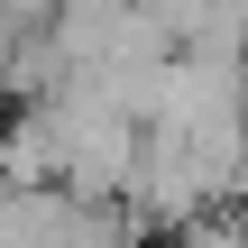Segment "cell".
<instances>
[{
    "mask_svg": "<svg viewBox=\"0 0 248 248\" xmlns=\"http://www.w3.org/2000/svg\"><path fill=\"white\" fill-rule=\"evenodd\" d=\"M55 248H138V230H129L110 202H83V221H74V230H64Z\"/></svg>",
    "mask_w": 248,
    "mask_h": 248,
    "instance_id": "obj_1",
    "label": "cell"
}]
</instances>
